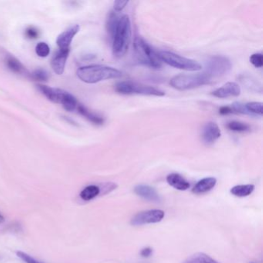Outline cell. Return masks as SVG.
Returning <instances> with one entry per match:
<instances>
[{
    "label": "cell",
    "instance_id": "obj_1",
    "mask_svg": "<svg viewBox=\"0 0 263 263\" xmlns=\"http://www.w3.org/2000/svg\"><path fill=\"white\" fill-rule=\"evenodd\" d=\"M132 29L130 17L124 15L116 26L113 40V52L116 58H122L128 51L132 42Z\"/></svg>",
    "mask_w": 263,
    "mask_h": 263
},
{
    "label": "cell",
    "instance_id": "obj_2",
    "mask_svg": "<svg viewBox=\"0 0 263 263\" xmlns=\"http://www.w3.org/2000/svg\"><path fill=\"white\" fill-rule=\"evenodd\" d=\"M76 74L80 80L90 84L108 80L118 79L122 76V72L118 70L103 65L84 66L80 68Z\"/></svg>",
    "mask_w": 263,
    "mask_h": 263
},
{
    "label": "cell",
    "instance_id": "obj_3",
    "mask_svg": "<svg viewBox=\"0 0 263 263\" xmlns=\"http://www.w3.org/2000/svg\"><path fill=\"white\" fill-rule=\"evenodd\" d=\"M38 88L41 94L46 96L49 100L62 105L65 110L68 112H74L78 108V104L76 98L64 90L50 88L44 85H39Z\"/></svg>",
    "mask_w": 263,
    "mask_h": 263
},
{
    "label": "cell",
    "instance_id": "obj_4",
    "mask_svg": "<svg viewBox=\"0 0 263 263\" xmlns=\"http://www.w3.org/2000/svg\"><path fill=\"white\" fill-rule=\"evenodd\" d=\"M135 52L139 62L144 66L153 69H160L162 66V61L150 45L142 38L135 40Z\"/></svg>",
    "mask_w": 263,
    "mask_h": 263
},
{
    "label": "cell",
    "instance_id": "obj_5",
    "mask_svg": "<svg viewBox=\"0 0 263 263\" xmlns=\"http://www.w3.org/2000/svg\"><path fill=\"white\" fill-rule=\"evenodd\" d=\"M211 81V78L202 72L197 74L178 75L170 80V84L178 90H188L208 84Z\"/></svg>",
    "mask_w": 263,
    "mask_h": 263
},
{
    "label": "cell",
    "instance_id": "obj_6",
    "mask_svg": "<svg viewBox=\"0 0 263 263\" xmlns=\"http://www.w3.org/2000/svg\"><path fill=\"white\" fill-rule=\"evenodd\" d=\"M158 56L162 62H166V64L172 68L190 72H196L202 70V66L197 61L183 58L174 52L162 51L159 52Z\"/></svg>",
    "mask_w": 263,
    "mask_h": 263
},
{
    "label": "cell",
    "instance_id": "obj_7",
    "mask_svg": "<svg viewBox=\"0 0 263 263\" xmlns=\"http://www.w3.org/2000/svg\"><path fill=\"white\" fill-rule=\"evenodd\" d=\"M116 92L120 94H140L145 96H164V92L153 86H145L133 82H120L115 86Z\"/></svg>",
    "mask_w": 263,
    "mask_h": 263
},
{
    "label": "cell",
    "instance_id": "obj_8",
    "mask_svg": "<svg viewBox=\"0 0 263 263\" xmlns=\"http://www.w3.org/2000/svg\"><path fill=\"white\" fill-rule=\"evenodd\" d=\"M232 68L231 61L222 56H216L210 58L206 62L204 74L212 80L228 74Z\"/></svg>",
    "mask_w": 263,
    "mask_h": 263
},
{
    "label": "cell",
    "instance_id": "obj_9",
    "mask_svg": "<svg viewBox=\"0 0 263 263\" xmlns=\"http://www.w3.org/2000/svg\"><path fill=\"white\" fill-rule=\"evenodd\" d=\"M164 212L162 210H150L136 214L132 220V224L134 226H140L143 224H154L158 223L164 218Z\"/></svg>",
    "mask_w": 263,
    "mask_h": 263
},
{
    "label": "cell",
    "instance_id": "obj_10",
    "mask_svg": "<svg viewBox=\"0 0 263 263\" xmlns=\"http://www.w3.org/2000/svg\"><path fill=\"white\" fill-rule=\"evenodd\" d=\"M80 29V27L79 25H74L64 32H62L58 36V40H56V44H58L60 49L62 50H70V46L72 44V40L74 39L76 34L79 32Z\"/></svg>",
    "mask_w": 263,
    "mask_h": 263
},
{
    "label": "cell",
    "instance_id": "obj_11",
    "mask_svg": "<svg viewBox=\"0 0 263 263\" xmlns=\"http://www.w3.org/2000/svg\"><path fill=\"white\" fill-rule=\"evenodd\" d=\"M202 136L206 144H212L221 138L222 132L217 124L210 122L203 128Z\"/></svg>",
    "mask_w": 263,
    "mask_h": 263
},
{
    "label": "cell",
    "instance_id": "obj_12",
    "mask_svg": "<svg viewBox=\"0 0 263 263\" xmlns=\"http://www.w3.org/2000/svg\"><path fill=\"white\" fill-rule=\"evenodd\" d=\"M241 92V88L238 84L230 82V83L226 84L221 88L214 90L212 95L216 98L224 99V98H232V96H240Z\"/></svg>",
    "mask_w": 263,
    "mask_h": 263
},
{
    "label": "cell",
    "instance_id": "obj_13",
    "mask_svg": "<svg viewBox=\"0 0 263 263\" xmlns=\"http://www.w3.org/2000/svg\"><path fill=\"white\" fill-rule=\"evenodd\" d=\"M70 50H60L58 54L54 55L51 61V66L56 74L61 75L64 72L66 61L69 58Z\"/></svg>",
    "mask_w": 263,
    "mask_h": 263
},
{
    "label": "cell",
    "instance_id": "obj_14",
    "mask_svg": "<svg viewBox=\"0 0 263 263\" xmlns=\"http://www.w3.org/2000/svg\"><path fill=\"white\" fill-rule=\"evenodd\" d=\"M135 194L153 202H159L160 198L156 189L148 186H138L134 188Z\"/></svg>",
    "mask_w": 263,
    "mask_h": 263
},
{
    "label": "cell",
    "instance_id": "obj_15",
    "mask_svg": "<svg viewBox=\"0 0 263 263\" xmlns=\"http://www.w3.org/2000/svg\"><path fill=\"white\" fill-rule=\"evenodd\" d=\"M216 184L217 180L214 178H206L197 183L193 188L192 192L197 194L208 192L216 187Z\"/></svg>",
    "mask_w": 263,
    "mask_h": 263
},
{
    "label": "cell",
    "instance_id": "obj_16",
    "mask_svg": "<svg viewBox=\"0 0 263 263\" xmlns=\"http://www.w3.org/2000/svg\"><path fill=\"white\" fill-rule=\"evenodd\" d=\"M167 182L172 187L178 191H186L190 188L188 182L178 174H169L167 178Z\"/></svg>",
    "mask_w": 263,
    "mask_h": 263
},
{
    "label": "cell",
    "instance_id": "obj_17",
    "mask_svg": "<svg viewBox=\"0 0 263 263\" xmlns=\"http://www.w3.org/2000/svg\"><path fill=\"white\" fill-rule=\"evenodd\" d=\"M7 66L8 69L17 74L24 75V76H30V74L28 72L25 66L21 64L20 61L18 60L16 58L12 56H6Z\"/></svg>",
    "mask_w": 263,
    "mask_h": 263
},
{
    "label": "cell",
    "instance_id": "obj_18",
    "mask_svg": "<svg viewBox=\"0 0 263 263\" xmlns=\"http://www.w3.org/2000/svg\"><path fill=\"white\" fill-rule=\"evenodd\" d=\"M76 109H78V112L82 116L86 118L88 120L94 124L102 125L104 122V118H102V116L95 114L93 112H90L88 108H85L83 105H79Z\"/></svg>",
    "mask_w": 263,
    "mask_h": 263
},
{
    "label": "cell",
    "instance_id": "obj_19",
    "mask_svg": "<svg viewBox=\"0 0 263 263\" xmlns=\"http://www.w3.org/2000/svg\"><path fill=\"white\" fill-rule=\"evenodd\" d=\"M255 190V186L253 184H246V186H238L231 189L232 194L238 198L248 197L252 194Z\"/></svg>",
    "mask_w": 263,
    "mask_h": 263
},
{
    "label": "cell",
    "instance_id": "obj_20",
    "mask_svg": "<svg viewBox=\"0 0 263 263\" xmlns=\"http://www.w3.org/2000/svg\"><path fill=\"white\" fill-rule=\"evenodd\" d=\"M100 193V189L96 186H90L84 189L80 193V198L84 201H92L95 198L98 197Z\"/></svg>",
    "mask_w": 263,
    "mask_h": 263
},
{
    "label": "cell",
    "instance_id": "obj_21",
    "mask_svg": "<svg viewBox=\"0 0 263 263\" xmlns=\"http://www.w3.org/2000/svg\"><path fill=\"white\" fill-rule=\"evenodd\" d=\"M183 263H220L204 253H197L189 257Z\"/></svg>",
    "mask_w": 263,
    "mask_h": 263
},
{
    "label": "cell",
    "instance_id": "obj_22",
    "mask_svg": "<svg viewBox=\"0 0 263 263\" xmlns=\"http://www.w3.org/2000/svg\"><path fill=\"white\" fill-rule=\"evenodd\" d=\"M120 17L119 16L116 12H112L108 16V21H106V28L108 31L112 36H113L114 34L115 30H116V26L118 24L119 20H120Z\"/></svg>",
    "mask_w": 263,
    "mask_h": 263
},
{
    "label": "cell",
    "instance_id": "obj_23",
    "mask_svg": "<svg viewBox=\"0 0 263 263\" xmlns=\"http://www.w3.org/2000/svg\"><path fill=\"white\" fill-rule=\"evenodd\" d=\"M227 126L230 130L234 132H246L250 130V126L248 124L238 122H230Z\"/></svg>",
    "mask_w": 263,
    "mask_h": 263
},
{
    "label": "cell",
    "instance_id": "obj_24",
    "mask_svg": "<svg viewBox=\"0 0 263 263\" xmlns=\"http://www.w3.org/2000/svg\"><path fill=\"white\" fill-rule=\"evenodd\" d=\"M246 108L251 114L262 116V104L260 103V102H252V103L247 104L246 105Z\"/></svg>",
    "mask_w": 263,
    "mask_h": 263
},
{
    "label": "cell",
    "instance_id": "obj_25",
    "mask_svg": "<svg viewBox=\"0 0 263 263\" xmlns=\"http://www.w3.org/2000/svg\"><path fill=\"white\" fill-rule=\"evenodd\" d=\"M36 52L40 58H48L50 54V48L46 42H40L36 48Z\"/></svg>",
    "mask_w": 263,
    "mask_h": 263
},
{
    "label": "cell",
    "instance_id": "obj_26",
    "mask_svg": "<svg viewBox=\"0 0 263 263\" xmlns=\"http://www.w3.org/2000/svg\"><path fill=\"white\" fill-rule=\"evenodd\" d=\"M30 78L36 81H48L49 79V74L46 70L40 69L34 71L32 74H30Z\"/></svg>",
    "mask_w": 263,
    "mask_h": 263
},
{
    "label": "cell",
    "instance_id": "obj_27",
    "mask_svg": "<svg viewBox=\"0 0 263 263\" xmlns=\"http://www.w3.org/2000/svg\"><path fill=\"white\" fill-rule=\"evenodd\" d=\"M250 62L256 68H262L263 66L262 54H255L252 55L250 58Z\"/></svg>",
    "mask_w": 263,
    "mask_h": 263
},
{
    "label": "cell",
    "instance_id": "obj_28",
    "mask_svg": "<svg viewBox=\"0 0 263 263\" xmlns=\"http://www.w3.org/2000/svg\"><path fill=\"white\" fill-rule=\"evenodd\" d=\"M232 110L234 113L242 114L252 115L246 108V105L240 103V102H236L232 104Z\"/></svg>",
    "mask_w": 263,
    "mask_h": 263
},
{
    "label": "cell",
    "instance_id": "obj_29",
    "mask_svg": "<svg viewBox=\"0 0 263 263\" xmlns=\"http://www.w3.org/2000/svg\"><path fill=\"white\" fill-rule=\"evenodd\" d=\"M16 254L17 256L19 257L22 261L25 262L26 263H42L38 260H36L35 258H32L26 253L22 252H18Z\"/></svg>",
    "mask_w": 263,
    "mask_h": 263
},
{
    "label": "cell",
    "instance_id": "obj_30",
    "mask_svg": "<svg viewBox=\"0 0 263 263\" xmlns=\"http://www.w3.org/2000/svg\"><path fill=\"white\" fill-rule=\"evenodd\" d=\"M128 4V1H116V2H114V5L115 12H122Z\"/></svg>",
    "mask_w": 263,
    "mask_h": 263
},
{
    "label": "cell",
    "instance_id": "obj_31",
    "mask_svg": "<svg viewBox=\"0 0 263 263\" xmlns=\"http://www.w3.org/2000/svg\"><path fill=\"white\" fill-rule=\"evenodd\" d=\"M26 35L30 39H36L39 36V31L35 29L34 27H30V28L27 30L26 32Z\"/></svg>",
    "mask_w": 263,
    "mask_h": 263
},
{
    "label": "cell",
    "instance_id": "obj_32",
    "mask_svg": "<svg viewBox=\"0 0 263 263\" xmlns=\"http://www.w3.org/2000/svg\"><path fill=\"white\" fill-rule=\"evenodd\" d=\"M220 113L222 115H228L234 114V112H233L232 108L230 106H223L220 109Z\"/></svg>",
    "mask_w": 263,
    "mask_h": 263
},
{
    "label": "cell",
    "instance_id": "obj_33",
    "mask_svg": "<svg viewBox=\"0 0 263 263\" xmlns=\"http://www.w3.org/2000/svg\"><path fill=\"white\" fill-rule=\"evenodd\" d=\"M152 252H153V250L150 248H144L142 250V252H140V255L142 257H144V258H148L152 256Z\"/></svg>",
    "mask_w": 263,
    "mask_h": 263
},
{
    "label": "cell",
    "instance_id": "obj_34",
    "mask_svg": "<svg viewBox=\"0 0 263 263\" xmlns=\"http://www.w3.org/2000/svg\"><path fill=\"white\" fill-rule=\"evenodd\" d=\"M4 222H5V218H4L2 214H0V224H2Z\"/></svg>",
    "mask_w": 263,
    "mask_h": 263
}]
</instances>
